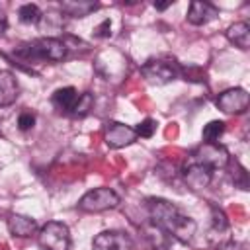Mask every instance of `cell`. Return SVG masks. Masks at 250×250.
Returning a JSON list of instances; mask_svg holds the SVG:
<instances>
[{
    "label": "cell",
    "mask_w": 250,
    "mask_h": 250,
    "mask_svg": "<svg viewBox=\"0 0 250 250\" xmlns=\"http://www.w3.org/2000/svg\"><path fill=\"white\" fill-rule=\"evenodd\" d=\"M211 215H213V229L215 230L223 232V230L229 229V219H227L223 209H219L217 205H211Z\"/></svg>",
    "instance_id": "obj_20"
},
{
    "label": "cell",
    "mask_w": 250,
    "mask_h": 250,
    "mask_svg": "<svg viewBox=\"0 0 250 250\" xmlns=\"http://www.w3.org/2000/svg\"><path fill=\"white\" fill-rule=\"evenodd\" d=\"M248 246L246 244H240V242H227L221 246V250H246Z\"/></svg>",
    "instance_id": "obj_25"
},
{
    "label": "cell",
    "mask_w": 250,
    "mask_h": 250,
    "mask_svg": "<svg viewBox=\"0 0 250 250\" xmlns=\"http://www.w3.org/2000/svg\"><path fill=\"white\" fill-rule=\"evenodd\" d=\"M78 92H76V88H72V86H64V88H59V90H55L53 92V96H51V102H53V105L57 107V109H61V111H72V107H74V104H76V100H78Z\"/></svg>",
    "instance_id": "obj_15"
},
{
    "label": "cell",
    "mask_w": 250,
    "mask_h": 250,
    "mask_svg": "<svg viewBox=\"0 0 250 250\" xmlns=\"http://www.w3.org/2000/svg\"><path fill=\"white\" fill-rule=\"evenodd\" d=\"M18 98V80L12 72L0 70V107L14 104Z\"/></svg>",
    "instance_id": "obj_13"
},
{
    "label": "cell",
    "mask_w": 250,
    "mask_h": 250,
    "mask_svg": "<svg viewBox=\"0 0 250 250\" xmlns=\"http://www.w3.org/2000/svg\"><path fill=\"white\" fill-rule=\"evenodd\" d=\"M223 133H225V121H209L203 127V139H205V143H217Z\"/></svg>",
    "instance_id": "obj_19"
},
{
    "label": "cell",
    "mask_w": 250,
    "mask_h": 250,
    "mask_svg": "<svg viewBox=\"0 0 250 250\" xmlns=\"http://www.w3.org/2000/svg\"><path fill=\"white\" fill-rule=\"evenodd\" d=\"M219 16V8L213 6L211 2H201V0H193L189 2L188 8V21L191 25H205L211 20H215Z\"/></svg>",
    "instance_id": "obj_11"
},
{
    "label": "cell",
    "mask_w": 250,
    "mask_h": 250,
    "mask_svg": "<svg viewBox=\"0 0 250 250\" xmlns=\"http://www.w3.org/2000/svg\"><path fill=\"white\" fill-rule=\"evenodd\" d=\"M0 137H2V135H0Z\"/></svg>",
    "instance_id": "obj_28"
},
{
    "label": "cell",
    "mask_w": 250,
    "mask_h": 250,
    "mask_svg": "<svg viewBox=\"0 0 250 250\" xmlns=\"http://www.w3.org/2000/svg\"><path fill=\"white\" fill-rule=\"evenodd\" d=\"M250 104V94L244 88H229L225 92H221L215 100V105L229 115H238L244 113L248 109Z\"/></svg>",
    "instance_id": "obj_5"
},
{
    "label": "cell",
    "mask_w": 250,
    "mask_h": 250,
    "mask_svg": "<svg viewBox=\"0 0 250 250\" xmlns=\"http://www.w3.org/2000/svg\"><path fill=\"white\" fill-rule=\"evenodd\" d=\"M227 39L230 43H234L240 49H248L250 47V27L246 21H236L234 25L229 27L227 31Z\"/></svg>",
    "instance_id": "obj_16"
},
{
    "label": "cell",
    "mask_w": 250,
    "mask_h": 250,
    "mask_svg": "<svg viewBox=\"0 0 250 250\" xmlns=\"http://www.w3.org/2000/svg\"><path fill=\"white\" fill-rule=\"evenodd\" d=\"M37 244L43 250H70V230L64 223L49 221L37 234Z\"/></svg>",
    "instance_id": "obj_3"
},
{
    "label": "cell",
    "mask_w": 250,
    "mask_h": 250,
    "mask_svg": "<svg viewBox=\"0 0 250 250\" xmlns=\"http://www.w3.org/2000/svg\"><path fill=\"white\" fill-rule=\"evenodd\" d=\"M33 125H35V115L31 111H21L20 117H18V129L20 131H29V129H33Z\"/></svg>",
    "instance_id": "obj_22"
},
{
    "label": "cell",
    "mask_w": 250,
    "mask_h": 250,
    "mask_svg": "<svg viewBox=\"0 0 250 250\" xmlns=\"http://www.w3.org/2000/svg\"><path fill=\"white\" fill-rule=\"evenodd\" d=\"M98 8H100V4L92 2V0H66V2H61V10L66 16H72V18H86L92 12H96Z\"/></svg>",
    "instance_id": "obj_14"
},
{
    "label": "cell",
    "mask_w": 250,
    "mask_h": 250,
    "mask_svg": "<svg viewBox=\"0 0 250 250\" xmlns=\"http://www.w3.org/2000/svg\"><path fill=\"white\" fill-rule=\"evenodd\" d=\"M8 229L14 236H20V238H25V236H31L35 234L37 230V223L35 219L31 217H25V215H10L8 217Z\"/></svg>",
    "instance_id": "obj_12"
},
{
    "label": "cell",
    "mask_w": 250,
    "mask_h": 250,
    "mask_svg": "<svg viewBox=\"0 0 250 250\" xmlns=\"http://www.w3.org/2000/svg\"><path fill=\"white\" fill-rule=\"evenodd\" d=\"M92 105H94V96L90 92H84V94L78 96V100H76V104H74V107H72L70 113L76 115V117H84L92 109Z\"/></svg>",
    "instance_id": "obj_18"
},
{
    "label": "cell",
    "mask_w": 250,
    "mask_h": 250,
    "mask_svg": "<svg viewBox=\"0 0 250 250\" xmlns=\"http://www.w3.org/2000/svg\"><path fill=\"white\" fill-rule=\"evenodd\" d=\"M191 162L203 164L211 170L215 168H225L229 164V152L227 148H223L217 143H203L193 154H191Z\"/></svg>",
    "instance_id": "obj_6"
},
{
    "label": "cell",
    "mask_w": 250,
    "mask_h": 250,
    "mask_svg": "<svg viewBox=\"0 0 250 250\" xmlns=\"http://www.w3.org/2000/svg\"><path fill=\"white\" fill-rule=\"evenodd\" d=\"M94 35H96V37H109V35H111V21H109V20H104V21L94 29Z\"/></svg>",
    "instance_id": "obj_24"
},
{
    "label": "cell",
    "mask_w": 250,
    "mask_h": 250,
    "mask_svg": "<svg viewBox=\"0 0 250 250\" xmlns=\"http://www.w3.org/2000/svg\"><path fill=\"white\" fill-rule=\"evenodd\" d=\"M234 166H236V174H232V180L236 186H240L242 189L248 188V174H246V168H242L236 160H234Z\"/></svg>",
    "instance_id": "obj_23"
},
{
    "label": "cell",
    "mask_w": 250,
    "mask_h": 250,
    "mask_svg": "<svg viewBox=\"0 0 250 250\" xmlns=\"http://www.w3.org/2000/svg\"><path fill=\"white\" fill-rule=\"evenodd\" d=\"M6 27H8V16H6L4 10L0 8V35L6 31Z\"/></svg>",
    "instance_id": "obj_26"
},
{
    "label": "cell",
    "mask_w": 250,
    "mask_h": 250,
    "mask_svg": "<svg viewBox=\"0 0 250 250\" xmlns=\"http://www.w3.org/2000/svg\"><path fill=\"white\" fill-rule=\"evenodd\" d=\"M143 76L146 78V82L150 84H168L178 76V66L170 61H148L146 64H143L141 68Z\"/></svg>",
    "instance_id": "obj_7"
},
{
    "label": "cell",
    "mask_w": 250,
    "mask_h": 250,
    "mask_svg": "<svg viewBox=\"0 0 250 250\" xmlns=\"http://www.w3.org/2000/svg\"><path fill=\"white\" fill-rule=\"evenodd\" d=\"M146 207H148L152 223L158 229H162L164 232L172 234L180 242H189L193 238L195 229H197L195 221L186 217V215H182L180 209L174 203H170V201H166L162 197H148L146 199Z\"/></svg>",
    "instance_id": "obj_1"
},
{
    "label": "cell",
    "mask_w": 250,
    "mask_h": 250,
    "mask_svg": "<svg viewBox=\"0 0 250 250\" xmlns=\"http://www.w3.org/2000/svg\"><path fill=\"white\" fill-rule=\"evenodd\" d=\"M18 16H20L21 23H29V25L31 23H39V20L43 18V14L37 8V4H23V6H20Z\"/></svg>",
    "instance_id": "obj_17"
},
{
    "label": "cell",
    "mask_w": 250,
    "mask_h": 250,
    "mask_svg": "<svg viewBox=\"0 0 250 250\" xmlns=\"http://www.w3.org/2000/svg\"><path fill=\"white\" fill-rule=\"evenodd\" d=\"M14 55L27 62H59L66 57V43L57 37H39L18 47Z\"/></svg>",
    "instance_id": "obj_2"
},
{
    "label": "cell",
    "mask_w": 250,
    "mask_h": 250,
    "mask_svg": "<svg viewBox=\"0 0 250 250\" xmlns=\"http://www.w3.org/2000/svg\"><path fill=\"white\" fill-rule=\"evenodd\" d=\"M104 139L107 143V146L111 148H121V146H127L131 143L137 141V133L133 127L129 125H123L119 121H109L105 125V133H104Z\"/></svg>",
    "instance_id": "obj_8"
},
{
    "label": "cell",
    "mask_w": 250,
    "mask_h": 250,
    "mask_svg": "<svg viewBox=\"0 0 250 250\" xmlns=\"http://www.w3.org/2000/svg\"><path fill=\"white\" fill-rule=\"evenodd\" d=\"M174 4V0H168V2H154V8L156 10H166L168 6H172Z\"/></svg>",
    "instance_id": "obj_27"
},
{
    "label": "cell",
    "mask_w": 250,
    "mask_h": 250,
    "mask_svg": "<svg viewBox=\"0 0 250 250\" xmlns=\"http://www.w3.org/2000/svg\"><path fill=\"white\" fill-rule=\"evenodd\" d=\"M119 195L111 188H96L84 193L78 201V209L86 213H102L119 205Z\"/></svg>",
    "instance_id": "obj_4"
},
{
    "label": "cell",
    "mask_w": 250,
    "mask_h": 250,
    "mask_svg": "<svg viewBox=\"0 0 250 250\" xmlns=\"http://www.w3.org/2000/svg\"><path fill=\"white\" fill-rule=\"evenodd\" d=\"M154 131H156V121L150 119V117L143 119V121L139 123V127L135 129L137 137H143V139H150V137L154 135Z\"/></svg>",
    "instance_id": "obj_21"
},
{
    "label": "cell",
    "mask_w": 250,
    "mask_h": 250,
    "mask_svg": "<svg viewBox=\"0 0 250 250\" xmlns=\"http://www.w3.org/2000/svg\"><path fill=\"white\" fill-rule=\"evenodd\" d=\"M211 178H213V170L203 166V164H197V162H189L184 170V180L186 184L199 191V189H205L209 184H211Z\"/></svg>",
    "instance_id": "obj_10"
},
{
    "label": "cell",
    "mask_w": 250,
    "mask_h": 250,
    "mask_svg": "<svg viewBox=\"0 0 250 250\" xmlns=\"http://www.w3.org/2000/svg\"><path fill=\"white\" fill-rule=\"evenodd\" d=\"M133 242L123 230H104L92 240V250H131Z\"/></svg>",
    "instance_id": "obj_9"
}]
</instances>
